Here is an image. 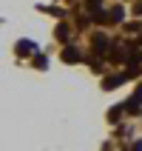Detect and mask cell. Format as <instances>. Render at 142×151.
I'll return each mask as SVG.
<instances>
[{
  "label": "cell",
  "mask_w": 142,
  "mask_h": 151,
  "mask_svg": "<svg viewBox=\"0 0 142 151\" xmlns=\"http://www.w3.org/2000/svg\"><path fill=\"white\" fill-rule=\"evenodd\" d=\"M66 60H68V63H74V60H77V51L68 49V51H66Z\"/></svg>",
  "instance_id": "obj_1"
}]
</instances>
